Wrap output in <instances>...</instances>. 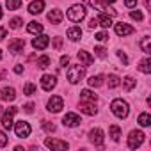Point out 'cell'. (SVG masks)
Returning <instances> with one entry per match:
<instances>
[{
	"label": "cell",
	"mask_w": 151,
	"mask_h": 151,
	"mask_svg": "<svg viewBox=\"0 0 151 151\" xmlns=\"http://www.w3.org/2000/svg\"><path fill=\"white\" fill-rule=\"evenodd\" d=\"M18 112V109L16 107H9L6 112H2V126L6 128V130H11L13 128V116Z\"/></svg>",
	"instance_id": "8992f818"
},
{
	"label": "cell",
	"mask_w": 151,
	"mask_h": 151,
	"mask_svg": "<svg viewBox=\"0 0 151 151\" xmlns=\"http://www.w3.org/2000/svg\"><path fill=\"white\" fill-rule=\"evenodd\" d=\"M62 107H64V100H62L60 96H52V98L48 100V103H46L48 112H60Z\"/></svg>",
	"instance_id": "ba28073f"
},
{
	"label": "cell",
	"mask_w": 151,
	"mask_h": 151,
	"mask_svg": "<svg viewBox=\"0 0 151 151\" xmlns=\"http://www.w3.org/2000/svg\"><path fill=\"white\" fill-rule=\"evenodd\" d=\"M23 110H25L27 114H32V112H34V103H27V105L23 107Z\"/></svg>",
	"instance_id": "7bdbcfd3"
},
{
	"label": "cell",
	"mask_w": 151,
	"mask_h": 151,
	"mask_svg": "<svg viewBox=\"0 0 151 151\" xmlns=\"http://www.w3.org/2000/svg\"><path fill=\"white\" fill-rule=\"evenodd\" d=\"M110 137H112V140H116V142L121 139V128H119L117 124H112V126H110Z\"/></svg>",
	"instance_id": "1f68e13d"
},
{
	"label": "cell",
	"mask_w": 151,
	"mask_h": 151,
	"mask_svg": "<svg viewBox=\"0 0 151 151\" xmlns=\"http://www.w3.org/2000/svg\"><path fill=\"white\" fill-rule=\"evenodd\" d=\"M53 48H55V50H60V48H62V37H59V36L53 37Z\"/></svg>",
	"instance_id": "ab89813d"
},
{
	"label": "cell",
	"mask_w": 151,
	"mask_h": 151,
	"mask_svg": "<svg viewBox=\"0 0 151 151\" xmlns=\"http://www.w3.org/2000/svg\"><path fill=\"white\" fill-rule=\"evenodd\" d=\"M7 144V135L2 132V130H0V147H4Z\"/></svg>",
	"instance_id": "60d3db41"
},
{
	"label": "cell",
	"mask_w": 151,
	"mask_h": 151,
	"mask_svg": "<svg viewBox=\"0 0 151 151\" xmlns=\"http://www.w3.org/2000/svg\"><path fill=\"white\" fill-rule=\"evenodd\" d=\"M80 123H82L80 116H78V114H75V112H68V114L62 117V124H64V126H69V128L78 126Z\"/></svg>",
	"instance_id": "52a82bcc"
},
{
	"label": "cell",
	"mask_w": 151,
	"mask_h": 151,
	"mask_svg": "<svg viewBox=\"0 0 151 151\" xmlns=\"http://www.w3.org/2000/svg\"><path fill=\"white\" fill-rule=\"evenodd\" d=\"M23 48H25V39L16 37V39L9 41V52H13V53H22Z\"/></svg>",
	"instance_id": "4fadbf2b"
},
{
	"label": "cell",
	"mask_w": 151,
	"mask_h": 151,
	"mask_svg": "<svg viewBox=\"0 0 151 151\" xmlns=\"http://www.w3.org/2000/svg\"><path fill=\"white\" fill-rule=\"evenodd\" d=\"M0 96H2L4 101H14L16 98V91L13 87H4L2 91H0Z\"/></svg>",
	"instance_id": "ac0fdd59"
},
{
	"label": "cell",
	"mask_w": 151,
	"mask_h": 151,
	"mask_svg": "<svg viewBox=\"0 0 151 151\" xmlns=\"http://www.w3.org/2000/svg\"><path fill=\"white\" fill-rule=\"evenodd\" d=\"M130 16H132V20H137V22H142V20H144V14H142L139 9H137V11H132Z\"/></svg>",
	"instance_id": "d590c367"
},
{
	"label": "cell",
	"mask_w": 151,
	"mask_h": 151,
	"mask_svg": "<svg viewBox=\"0 0 151 151\" xmlns=\"http://www.w3.org/2000/svg\"><path fill=\"white\" fill-rule=\"evenodd\" d=\"M34 93H36V86H34V84H30V82H29V84H25V87H23V94L32 96Z\"/></svg>",
	"instance_id": "836d02e7"
},
{
	"label": "cell",
	"mask_w": 151,
	"mask_h": 151,
	"mask_svg": "<svg viewBox=\"0 0 151 151\" xmlns=\"http://www.w3.org/2000/svg\"><path fill=\"white\" fill-rule=\"evenodd\" d=\"M86 4H89L91 7H94L96 11H100V13H105L107 11V6H103L101 2H98V0H84Z\"/></svg>",
	"instance_id": "4316f807"
},
{
	"label": "cell",
	"mask_w": 151,
	"mask_h": 151,
	"mask_svg": "<svg viewBox=\"0 0 151 151\" xmlns=\"http://www.w3.org/2000/svg\"><path fill=\"white\" fill-rule=\"evenodd\" d=\"M96 25H98V22H96V18H93V20L89 22V27H91V29H94Z\"/></svg>",
	"instance_id": "681fc988"
},
{
	"label": "cell",
	"mask_w": 151,
	"mask_h": 151,
	"mask_svg": "<svg viewBox=\"0 0 151 151\" xmlns=\"http://www.w3.org/2000/svg\"><path fill=\"white\" fill-rule=\"evenodd\" d=\"M27 32H30V34H43V25L41 23H37V22H30L29 25H27Z\"/></svg>",
	"instance_id": "cb8c5ba5"
},
{
	"label": "cell",
	"mask_w": 151,
	"mask_h": 151,
	"mask_svg": "<svg viewBox=\"0 0 151 151\" xmlns=\"http://www.w3.org/2000/svg\"><path fill=\"white\" fill-rule=\"evenodd\" d=\"M2 112H4V107H2V105H0V114H2Z\"/></svg>",
	"instance_id": "816d5d0a"
},
{
	"label": "cell",
	"mask_w": 151,
	"mask_h": 151,
	"mask_svg": "<svg viewBox=\"0 0 151 151\" xmlns=\"http://www.w3.org/2000/svg\"><path fill=\"white\" fill-rule=\"evenodd\" d=\"M140 48H142V52L144 53H151V37L149 36H146V37H142V41H140Z\"/></svg>",
	"instance_id": "83f0119b"
},
{
	"label": "cell",
	"mask_w": 151,
	"mask_h": 151,
	"mask_svg": "<svg viewBox=\"0 0 151 151\" xmlns=\"http://www.w3.org/2000/svg\"><path fill=\"white\" fill-rule=\"evenodd\" d=\"M137 121H139V124H140V126H149V124H151V116H149L147 112H142V114L139 116V119H137Z\"/></svg>",
	"instance_id": "f1b7e54d"
},
{
	"label": "cell",
	"mask_w": 151,
	"mask_h": 151,
	"mask_svg": "<svg viewBox=\"0 0 151 151\" xmlns=\"http://www.w3.org/2000/svg\"><path fill=\"white\" fill-rule=\"evenodd\" d=\"M46 18H48L52 23H55V25H57V23H60V22H62L64 14H62V11H60V9H52V11L46 14Z\"/></svg>",
	"instance_id": "e0dca14e"
},
{
	"label": "cell",
	"mask_w": 151,
	"mask_h": 151,
	"mask_svg": "<svg viewBox=\"0 0 151 151\" xmlns=\"http://www.w3.org/2000/svg\"><path fill=\"white\" fill-rule=\"evenodd\" d=\"M94 37H96V41H100V43H103V41H107V39H109L107 32H98V34H96Z\"/></svg>",
	"instance_id": "f35d334b"
},
{
	"label": "cell",
	"mask_w": 151,
	"mask_h": 151,
	"mask_svg": "<svg viewBox=\"0 0 151 151\" xmlns=\"http://www.w3.org/2000/svg\"><path fill=\"white\" fill-rule=\"evenodd\" d=\"M110 110H112V114H114L116 117H119V119H124V117L128 116V112H130V107H128V103H126L124 100H121V98H116V100L110 103Z\"/></svg>",
	"instance_id": "6da1fadb"
},
{
	"label": "cell",
	"mask_w": 151,
	"mask_h": 151,
	"mask_svg": "<svg viewBox=\"0 0 151 151\" xmlns=\"http://www.w3.org/2000/svg\"><path fill=\"white\" fill-rule=\"evenodd\" d=\"M6 36H7V30H6L4 27H0V41H2V39H4Z\"/></svg>",
	"instance_id": "bcb514c9"
},
{
	"label": "cell",
	"mask_w": 151,
	"mask_h": 151,
	"mask_svg": "<svg viewBox=\"0 0 151 151\" xmlns=\"http://www.w3.org/2000/svg\"><path fill=\"white\" fill-rule=\"evenodd\" d=\"M14 132H16V135L20 137V139H25V137H29L30 135V132H32V128H30V124L27 123V121H16L14 123Z\"/></svg>",
	"instance_id": "5b68a950"
},
{
	"label": "cell",
	"mask_w": 151,
	"mask_h": 151,
	"mask_svg": "<svg viewBox=\"0 0 151 151\" xmlns=\"http://www.w3.org/2000/svg\"><path fill=\"white\" fill-rule=\"evenodd\" d=\"M94 53H96L100 59H105V57H107V50H105L103 46H96V48H94Z\"/></svg>",
	"instance_id": "8d00e7d4"
},
{
	"label": "cell",
	"mask_w": 151,
	"mask_h": 151,
	"mask_svg": "<svg viewBox=\"0 0 151 151\" xmlns=\"http://www.w3.org/2000/svg\"><path fill=\"white\" fill-rule=\"evenodd\" d=\"M22 2H23V0H6V7L9 11H16V9H20Z\"/></svg>",
	"instance_id": "f546056e"
},
{
	"label": "cell",
	"mask_w": 151,
	"mask_h": 151,
	"mask_svg": "<svg viewBox=\"0 0 151 151\" xmlns=\"http://www.w3.org/2000/svg\"><path fill=\"white\" fill-rule=\"evenodd\" d=\"M68 37L71 41H78L82 37V29L80 27H71V29H68Z\"/></svg>",
	"instance_id": "44dd1931"
},
{
	"label": "cell",
	"mask_w": 151,
	"mask_h": 151,
	"mask_svg": "<svg viewBox=\"0 0 151 151\" xmlns=\"http://www.w3.org/2000/svg\"><path fill=\"white\" fill-rule=\"evenodd\" d=\"M86 18V7L82 4H75L68 9V20L73 22V23H78Z\"/></svg>",
	"instance_id": "7a4b0ae2"
},
{
	"label": "cell",
	"mask_w": 151,
	"mask_h": 151,
	"mask_svg": "<svg viewBox=\"0 0 151 151\" xmlns=\"http://www.w3.org/2000/svg\"><path fill=\"white\" fill-rule=\"evenodd\" d=\"M0 60H2V50H0Z\"/></svg>",
	"instance_id": "f5cc1de1"
},
{
	"label": "cell",
	"mask_w": 151,
	"mask_h": 151,
	"mask_svg": "<svg viewBox=\"0 0 151 151\" xmlns=\"http://www.w3.org/2000/svg\"><path fill=\"white\" fill-rule=\"evenodd\" d=\"M43 9H45L43 0H32V2L29 4V13L30 14H39V13H43Z\"/></svg>",
	"instance_id": "2e32d148"
},
{
	"label": "cell",
	"mask_w": 151,
	"mask_h": 151,
	"mask_svg": "<svg viewBox=\"0 0 151 151\" xmlns=\"http://www.w3.org/2000/svg\"><path fill=\"white\" fill-rule=\"evenodd\" d=\"M124 6L132 9V7H135V6H137V0H124Z\"/></svg>",
	"instance_id": "ee69618b"
},
{
	"label": "cell",
	"mask_w": 151,
	"mask_h": 151,
	"mask_svg": "<svg viewBox=\"0 0 151 151\" xmlns=\"http://www.w3.org/2000/svg\"><path fill=\"white\" fill-rule=\"evenodd\" d=\"M80 112L87 114V116H94L96 110V103H80Z\"/></svg>",
	"instance_id": "ffe728a7"
},
{
	"label": "cell",
	"mask_w": 151,
	"mask_h": 151,
	"mask_svg": "<svg viewBox=\"0 0 151 151\" xmlns=\"http://www.w3.org/2000/svg\"><path fill=\"white\" fill-rule=\"evenodd\" d=\"M117 57L123 60V64H124V66L128 64V57H126V53H124V52H117Z\"/></svg>",
	"instance_id": "b9f144b4"
},
{
	"label": "cell",
	"mask_w": 151,
	"mask_h": 151,
	"mask_svg": "<svg viewBox=\"0 0 151 151\" xmlns=\"http://www.w3.org/2000/svg\"><path fill=\"white\" fill-rule=\"evenodd\" d=\"M68 80L71 82V84H78L82 78H84V75H86V68L84 66H69L68 68Z\"/></svg>",
	"instance_id": "3957f363"
},
{
	"label": "cell",
	"mask_w": 151,
	"mask_h": 151,
	"mask_svg": "<svg viewBox=\"0 0 151 151\" xmlns=\"http://www.w3.org/2000/svg\"><path fill=\"white\" fill-rule=\"evenodd\" d=\"M98 96L91 91V89H84L80 93V103H96Z\"/></svg>",
	"instance_id": "9a60e30c"
},
{
	"label": "cell",
	"mask_w": 151,
	"mask_h": 151,
	"mask_svg": "<svg viewBox=\"0 0 151 151\" xmlns=\"http://www.w3.org/2000/svg\"><path fill=\"white\" fill-rule=\"evenodd\" d=\"M48 45H50V37H48L46 34H37V36L32 39V46H34L36 50H45Z\"/></svg>",
	"instance_id": "30bf717a"
},
{
	"label": "cell",
	"mask_w": 151,
	"mask_h": 151,
	"mask_svg": "<svg viewBox=\"0 0 151 151\" xmlns=\"http://www.w3.org/2000/svg\"><path fill=\"white\" fill-rule=\"evenodd\" d=\"M77 55H78V60H80V62H82L84 66H91V64L94 62V59H93V57H91V55H89L87 52H84V50H80V52H78Z\"/></svg>",
	"instance_id": "7402d4cb"
},
{
	"label": "cell",
	"mask_w": 151,
	"mask_h": 151,
	"mask_svg": "<svg viewBox=\"0 0 151 151\" xmlns=\"http://www.w3.org/2000/svg\"><path fill=\"white\" fill-rule=\"evenodd\" d=\"M0 18H2V7H0Z\"/></svg>",
	"instance_id": "db71d44e"
},
{
	"label": "cell",
	"mask_w": 151,
	"mask_h": 151,
	"mask_svg": "<svg viewBox=\"0 0 151 151\" xmlns=\"http://www.w3.org/2000/svg\"><path fill=\"white\" fill-rule=\"evenodd\" d=\"M50 64H52V60H50V57H48V55H41V57L37 59V68H41V69L48 68Z\"/></svg>",
	"instance_id": "4dcf8cb0"
},
{
	"label": "cell",
	"mask_w": 151,
	"mask_h": 151,
	"mask_svg": "<svg viewBox=\"0 0 151 151\" xmlns=\"http://www.w3.org/2000/svg\"><path fill=\"white\" fill-rule=\"evenodd\" d=\"M22 23H23V20H22V18H13V20L9 22V27H11V29H20V27H22Z\"/></svg>",
	"instance_id": "e575fe53"
},
{
	"label": "cell",
	"mask_w": 151,
	"mask_h": 151,
	"mask_svg": "<svg viewBox=\"0 0 151 151\" xmlns=\"http://www.w3.org/2000/svg\"><path fill=\"white\" fill-rule=\"evenodd\" d=\"M114 2H116V0H101L103 6H109V4H114Z\"/></svg>",
	"instance_id": "f907efd6"
},
{
	"label": "cell",
	"mask_w": 151,
	"mask_h": 151,
	"mask_svg": "<svg viewBox=\"0 0 151 151\" xmlns=\"http://www.w3.org/2000/svg\"><path fill=\"white\" fill-rule=\"evenodd\" d=\"M103 80H105L103 75H96V77H91L87 82H89L91 87H100V86H103Z\"/></svg>",
	"instance_id": "484cf974"
},
{
	"label": "cell",
	"mask_w": 151,
	"mask_h": 151,
	"mask_svg": "<svg viewBox=\"0 0 151 151\" xmlns=\"http://www.w3.org/2000/svg\"><path fill=\"white\" fill-rule=\"evenodd\" d=\"M69 64V57L68 55H62L60 57V66H68Z\"/></svg>",
	"instance_id": "f6af8a7d"
},
{
	"label": "cell",
	"mask_w": 151,
	"mask_h": 151,
	"mask_svg": "<svg viewBox=\"0 0 151 151\" xmlns=\"http://www.w3.org/2000/svg\"><path fill=\"white\" fill-rule=\"evenodd\" d=\"M14 73H18V75L23 73V66H22V64H16V66H14Z\"/></svg>",
	"instance_id": "7dc6e473"
},
{
	"label": "cell",
	"mask_w": 151,
	"mask_h": 151,
	"mask_svg": "<svg viewBox=\"0 0 151 151\" xmlns=\"http://www.w3.org/2000/svg\"><path fill=\"white\" fill-rule=\"evenodd\" d=\"M89 140L94 144V146H103V140H105V135L100 128H94L89 132Z\"/></svg>",
	"instance_id": "8fae6325"
},
{
	"label": "cell",
	"mask_w": 151,
	"mask_h": 151,
	"mask_svg": "<svg viewBox=\"0 0 151 151\" xmlns=\"http://www.w3.org/2000/svg\"><path fill=\"white\" fill-rule=\"evenodd\" d=\"M96 22H98V25H100V27H103V29H109V27L112 25V16H110V14H105V13H101L100 16H96Z\"/></svg>",
	"instance_id": "d6986e66"
},
{
	"label": "cell",
	"mask_w": 151,
	"mask_h": 151,
	"mask_svg": "<svg viewBox=\"0 0 151 151\" xmlns=\"http://www.w3.org/2000/svg\"><path fill=\"white\" fill-rule=\"evenodd\" d=\"M43 128H45L46 132H55V124L50 123V121H43Z\"/></svg>",
	"instance_id": "74e56055"
},
{
	"label": "cell",
	"mask_w": 151,
	"mask_h": 151,
	"mask_svg": "<svg viewBox=\"0 0 151 151\" xmlns=\"http://www.w3.org/2000/svg\"><path fill=\"white\" fill-rule=\"evenodd\" d=\"M45 146L48 149H55V151H64L69 147V144L66 140H57V139H46L45 140Z\"/></svg>",
	"instance_id": "9c48e42d"
},
{
	"label": "cell",
	"mask_w": 151,
	"mask_h": 151,
	"mask_svg": "<svg viewBox=\"0 0 151 151\" xmlns=\"http://www.w3.org/2000/svg\"><path fill=\"white\" fill-rule=\"evenodd\" d=\"M137 68H139V71H142L144 75H149V73H151V59H147V57L142 59Z\"/></svg>",
	"instance_id": "603a6c76"
},
{
	"label": "cell",
	"mask_w": 151,
	"mask_h": 151,
	"mask_svg": "<svg viewBox=\"0 0 151 151\" xmlns=\"http://www.w3.org/2000/svg\"><path fill=\"white\" fill-rule=\"evenodd\" d=\"M6 75H7V71H6L4 68H0V80H4V78H6Z\"/></svg>",
	"instance_id": "c3c4849f"
},
{
	"label": "cell",
	"mask_w": 151,
	"mask_h": 151,
	"mask_svg": "<svg viewBox=\"0 0 151 151\" xmlns=\"http://www.w3.org/2000/svg\"><path fill=\"white\" fill-rule=\"evenodd\" d=\"M114 30H116L117 36H123V37L133 34V27H130V25H126V23H116V25H114Z\"/></svg>",
	"instance_id": "5bb4252c"
},
{
	"label": "cell",
	"mask_w": 151,
	"mask_h": 151,
	"mask_svg": "<svg viewBox=\"0 0 151 151\" xmlns=\"http://www.w3.org/2000/svg\"><path fill=\"white\" fill-rule=\"evenodd\" d=\"M121 86V78L117 75H109V87L114 89V87H119Z\"/></svg>",
	"instance_id": "d6a6232c"
},
{
	"label": "cell",
	"mask_w": 151,
	"mask_h": 151,
	"mask_svg": "<svg viewBox=\"0 0 151 151\" xmlns=\"http://www.w3.org/2000/svg\"><path fill=\"white\" fill-rule=\"evenodd\" d=\"M144 133L140 132V130H133V132H130V135H128V147L130 149H137L142 142H144Z\"/></svg>",
	"instance_id": "277c9868"
},
{
	"label": "cell",
	"mask_w": 151,
	"mask_h": 151,
	"mask_svg": "<svg viewBox=\"0 0 151 151\" xmlns=\"http://www.w3.org/2000/svg\"><path fill=\"white\" fill-rule=\"evenodd\" d=\"M135 86H137V80H135L133 77H124V78H123V87H124V91H132Z\"/></svg>",
	"instance_id": "d4e9b609"
},
{
	"label": "cell",
	"mask_w": 151,
	"mask_h": 151,
	"mask_svg": "<svg viewBox=\"0 0 151 151\" xmlns=\"http://www.w3.org/2000/svg\"><path fill=\"white\" fill-rule=\"evenodd\" d=\"M55 86H57V78L53 77V75H43L41 77V87L45 91H52Z\"/></svg>",
	"instance_id": "7c38bea8"
}]
</instances>
